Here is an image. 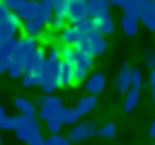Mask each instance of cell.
Here are the masks:
<instances>
[{
	"instance_id": "obj_1",
	"label": "cell",
	"mask_w": 155,
	"mask_h": 145,
	"mask_svg": "<svg viewBox=\"0 0 155 145\" xmlns=\"http://www.w3.org/2000/svg\"><path fill=\"white\" fill-rule=\"evenodd\" d=\"M61 41H53L41 60V68H39V87L46 92V94H53L61 82H58V75H61Z\"/></svg>"
},
{
	"instance_id": "obj_2",
	"label": "cell",
	"mask_w": 155,
	"mask_h": 145,
	"mask_svg": "<svg viewBox=\"0 0 155 145\" xmlns=\"http://www.w3.org/2000/svg\"><path fill=\"white\" fill-rule=\"evenodd\" d=\"M63 106H65V104H63L61 97H56V94H44V97L39 99L36 114H39L41 121H51V118H58V116H61Z\"/></svg>"
},
{
	"instance_id": "obj_3",
	"label": "cell",
	"mask_w": 155,
	"mask_h": 145,
	"mask_svg": "<svg viewBox=\"0 0 155 145\" xmlns=\"http://www.w3.org/2000/svg\"><path fill=\"white\" fill-rule=\"evenodd\" d=\"M15 133H17V138L22 140V143H29L34 135H39L41 133V126H39V121L34 118V116H17V128H15Z\"/></svg>"
},
{
	"instance_id": "obj_4",
	"label": "cell",
	"mask_w": 155,
	"mask_h": 145,
	"mask_svg": "<svg viewBox=\"0 0 155 145\" xmlns=\"http://www.w3.org/2000/svg\"><path fill=\"white\" fill-rule=\"evenodd\" d=\"M92 135H97V123L94 121H78L75 126H70L65 138H68V143L78 145V143H82V140H87Z\"/></svg>"
},
{
	"instance_id": "obj_5",
	"label": "cell",
	"mask_w": 155,
	"mask_h": 145,
	"mask_svg": "<svg viewBox=\"0 0 155 145\" xmlns=\"http://www.w3.org/2000/svg\"><path fill=\"white\" fill-rule=\"evenodd\" d=\"M22 27V19L15 14V12H7L2 19H0V41H5V39H12L15 34H17V29Z\"/></svg>"
},
{
	"instance_id": "obj_6",
	"label": "cell",
	"mask_w": 155,
	"mask_h": 145,
	"mask_svg": "<svg viewBox=\"0 0 155 145\" xmlns=\"http://www.w3.org/2000/svg\"><path fill=\"white\" fill-rule=\"evenodd\" d=\"M44 56H46V51H44L41 46L31 48V51H29V56L24 58V72H39V68H41V60H44Z\"/></svg>"
},
{
	"instance_id": "obj_7",
	"label": "cell",
	"mask_w": 155,
	"mask_h": 145,
	"mask_svg": "<svg viewBox=\"0 0 155 145\" xmlns=\"http://www.w3.org/2000/svg\"><path fill=\"white\" fill-rule=\"evenodd\" d=\"M85 85V89H87V94H92V97H97L104 87H107V77L102 75V72H92V75H87V80L82 82Z\"/></svg>"
},
{
	"instance_id": "obj_8",
	"label": "cell",
	"mask_w": 155,
	"mask_h": 145,
	"mask_svg": "<svg viewBox=\"0 0 155 145\" xmlns=\"http://www.w3.org/2000/svg\"><path fill=\"white\" fill-rule=\"evenodd\" d=\"M138 22H143V24H145V29L155 31V0H148L145 5H140Z\"/></svg>"
},
{
	"instance_id": "obj_9",
	"label": "cell",
	"mask_w": 155,
	"mask_h": 145,
	"mask_svg": "<svg viewBox=\"0 0 155 145\" xmlns=\"http://www.w3.org/2000/svg\"><path fill=\"white\" fill-rule=\"evenodd\" d=\"M85 17H87V10H85V0H70L65 19H68V22H73V24H78V22H80V19H85Z\"/></svg>"
},
{
	"instance_id": "obj_10",
	"label": "cell",
	"mask_w": 155,
	"mask_h": 145,
	"mask_svg": "<svg viewBox=\"0 0 155 145\" xmlns=\"http://www.w3.org/2000/svg\"><path fill=\"white\" fill-rule=\"evenodd\" d=\"M82 36H80V31H78V27L75 24H70V27H63L61 31H58V41H61V46H78V41H80Z\"/></svg>"
},
{
	"instance_id": "obj_11",
	"label": "cell",
	"mask_w": 155,
	"mask_h": 145,
	"mask_svg": "<svg viewBox=\"0 0 155 145\" xmlns=\"http://www.w3.org/2000/svg\"><path fill=\"white\" fill-rule=\"evenodd\" d=\"M36 12H39V0H22V5L15 10V14H17L22 22L36 17Z\"/></svg>"
},
{
	"instance_id": "obj_12",
	"label": "cell",
	"mask_w": 155,
	"mask_h": 145,
	"mask_svg": "<svg viewBox=\"0 0 155 145\" xmlns=\"http://www.w3.org/2000/svg\"><path fill=\"white\" fill-rule=\"evenodd\" d=\"M85 10H87L90 19H97V17L109 12V2L107 0H85Z\"/></svg>"
},
{
	"instance_id": "obj_13",
	"label": "cell",
	"mask_w": 155,
	"mask_h": 145,
	"mask_svg": "<svg viewBox=\"0 0 155 145\" xmlns=\"http://www.w3.org/2000/svg\"><path fill=\"white\" fill-rule=\"evenodd\" d=\"M22 27H24V36H34V39H39V36L46 31V22H44V19H39V17L27 19Z\"/></svg>"
},
{
	"instance_id": "obj_14",
	"label": "cell",
	"mask_w": 155,
	"mask_h": 145,
	"mask_svg": "<svg viewBox=\"0 0 155 145\" xmlns=\"http://www.w3.org/2000/svg\"><path fill=\"white\" fill-rule=\"evenodd\" d=\"M94 27H97V31H99L102 36H109V34L116 29V22H114V17L107 12V14H102V17L94 19Z\"/></svg>"
},
{
	"instance_id": "obj_15",
	"label": "cell",
	"mask_w": 155,
	"mask_h": 145,
	"mask_svg": "<svg viewBox=\"0 0 155 145\" xmlns=\"http://www.w3.org/2000/svg\"><path fill=\"white\" fill-rule=\"evenodd\" d=\"M94 106H97V97H92V94H85V97H80V99H78V104H75V111H78V114H80V118H82L85 114L94 111Z\"/></svg>"
},
{
	"instance_id": "obj_16",
	"label": "cell",
	"mask_w": 155,
	"mask_h": 145,
	"mask_svg": "<svg viewBox=\"0 0 155 145\" xmlns=\"http://www.w3.org/2000/svg\"><path fill=\"white\" fill-rule=\"evenodd\" d=\"M73 70H75V60H61V75H58V82L61 85H73Z\"/></svg>"
},
{
	"instance_id": "obj_17",
	"label": "cell",
	"mask_w": 155,
	"mask_h": 145,
	"mask_svg": "<svg viewBox=\"0 0 155 145\" xmlns=\"http://www.w3.org/2000/svg\"><path fill=\"white\" fill-rule=\"evenodd\" d=\"M114 85H116V89H119V92H124V94L131 89V68H128V65H124V68L119 70L116 82H114Z\"/></svg>"
},
{
	"instance_id": "obj_18",
	"label": "cell",
	"mask_w": 155,
	"mask_h": 145,
	"mask_svg": "<svg viewBox=\"0 0 155 145\" xmlns=\"http://www.w3.org/2000/svg\"><path fill=\"white\" fill-rule=\"evenodd\" d=\"M75 27H78V31H80V36H82V39H92L94 34H99V31H97V27H94V19H90V17L80 19Z\"/></svg>"
},
{
	"instance_id": "obj_19",
	"label": "cell",
	"mask_w": 155,
	"mask_h": 145,
	"mask_svg": "<svg viewBox=\"0 0 155 145\" xmlns=\"http://www.w3.org/2000/svg\"><path fill=\"white\" fill-rule=\"evenodd\" d=\"M58 121H61L63 126H75V123L80 121V114L75 111V106H63V111H61Z\"/></svg>"
},
{
	"instance_id": "obj_20",
	"label": "cell",
	"mask_w": 155,
	"mask_h": 145,
	"mask_svg": "<svg viewBox=\"0 0 155 145\" xmlns=\"http://www.w3.org/2000/svg\"><path fill=\"white\" fill-rule=\"evenodd\" d=\"M17 36H12V39H5V41H0V60H10V56L15 53V48H17Z\"/></svg>"
},
{
	"instance_id": "obj_21",
	"label": "cell",
	"mask_w": 155,
	"mask_h": 145,
	"mask_svg": "<svg viewBox=\"0 0 155 145\" xmlns=\"http://www.w3.org/2000/svg\"><path fill=\"white\" fill-rule=\"evenodd\" d=\"M138 102H140V89L131 87V89L126 92V99H124V111H133V109L138 106Z\"/></svg>"
},
{
	"instance_id": "obj_22",
	"label": "cell",
	"mask_w": 155,
	"mask_h": 145,
	"mask_svg": "<svg viewBox=\"0 0 155 145\" xmlns=\"http://www.w3.org/2000/svg\"><path fill=\"white\" fill-rule=\"evenodd\" d=\"M15 106H17V111H19L22 116H36V106H34L29 99H24V97H17V99H15Z\"/></svg>"
},
{
	"instance_id": "obj_23",
	"label": "cell",
	"mask_w": 155,
	"mask_h": 145,
	"mask_svg": "<svg viewBox=\"0 0 155 145\" xmlns=\"http://www.w3.org/2000/svg\"><path fill=\"white\" fill-rule=\"evenodd\" d=\"M119 7L124 10V14H126V17L138 19V14H140V5H138L136 0H119Z\"/></svg>"
},
{
	"instance_id": "obj_24",
	"label": "cell",
	"mask_w": 155,
	"mask_h": 145,
	"mask_svg": "<svg viewBox=\"0 0 155 145\" xmlns=\"http://www.w3.org/2000/svg\"><path fill=\"white\" fill-rule=\"evenodd\" d=\"M90 46H92V56H102V53L107 51V36L94 34V36L90 39Z\"/></svg>"
},
{
	"instance_id": "obj_25",
	"label": "cell",
	"mask_w": 155,
	"mask_h": 145,
	"mask_svg": "<svg viewBox=\"0 0 155 145\" xmlns=\"http://www.w3.org/2000/svg\"><path fill=\"white\" fill-rule=\"evenodd\" d=\"M121 29H124L126 36H136V31H138V19L124 14V17H121Z\"/></svg>"
},
{
	"instance_id": "obj_26",
	"label": "cell",
	"mask_w": 155,
	"mask_h": 145,
	"mask_svg": "<svg viewBox=\"0 0 155 145\" xmlns=\"http://www.w3.org/2000/svg\"><path fill=\"white\" fill-rule=\"evenodd\" d=\"M51 14H53V0H39V12H36V17L44 19V22H48Z\"/></svg>"
},
{
	"instance_id": "obj_27",
	"label": "cell",
	"mask_w": 155,
	"mask_h": 145,
	"mask_svg": "<svg viewBox=\"0 0 155 145\" xmlns=\"http://www.w3.org/2000/svg\"><path fill=\"white\" fill-rule=\"evenodd\" d=\"M46 27H48V29H53V31H61V29L65 27V19H63V17H58V14H51V17H48V22H46Z\"/></svg>"
},
{
	"instance_id": "obj_28",
	"label": "cell",
	"mask_w": 155,
	"mask_h": 145,
	"mask_svg": "<svg viewBox=\"0 0 155 145\" xmlns=\"http://www.w3.org/2000/svg\"><path fill=\"white\" fill-rule=\"evenodd\" d=\"M19 80L24 87H39V72H24Z\"/></svg>"
},
{
	"instance_id": "obj_29",
	"label": "cell",
	"mask_w": 155,
	"mask_h": 145,
	"mask_svg": "<svg viewBox=\"0 0 155 145\" xmlns=\"http://www.w3.org/2000/svg\"><path fill=\"white\" fill-rule=\"evenodd\" d=\"M17 128V116H2L0 118V130H15Z\"/></svg>"
},
{
	"instance_id": "obj_30",
	"label": "cell",
	"mask_w": 155,
	"mask_h": 145,
	"mask_svg": "<svg viewBox=\"0 0 155 145\" xmlns=\"http://www.w3.org/2000/svg\"><path fill=\"white\" fill-rule=\"evenodd\" d=\"M97 133H99L102 138H114V135H116V126L107 121L104 126H99V128H97Z\"/></svg>"
},
{
	"instance_id": "obj_31",
	"label": "cell",
	"mask_w": 155,
	"mask_h": 145,
	"mask_svg": "<svg viewBox=\"0 0 155 145\" xmlns=\"http://www.w3.org/2000/svg\"><path fill=\"white\" fill-rule=\"evenodd\" d=\"M44 145H68V138L61 135V133H53V135L44 138Z\"/></svg>"
},
{
	"instance_id": "obj_32",
	"label": "cell",
	"mask_w": 155,
	"mask_h": 145,
	"mask_svg": "<svg viewBox=\"0 0 155 145\" xmlns=\"http://www.w3.org/2000/svg\"><path fill=\"white\" fill-rule=\"evenodd\" d=\"M131 87H136V89L143 87V75H140V70H136V68H131Z\"/></svg>"
},
{
	"instance_id": "obj_33",
	"label": "cell",
	"mask_w": 155,
	"mask_h": 145,
	"mask_svg": "<svg viewBox=\"0 0 155 145\" xmlns=\"http://www.w3.org/2000/svg\"><path fill=\"white\" fill-rule=\"evenodd\" d=\"M46 126H48V135H53V133H61V128H63V123H61L58 118H51V121H46Z\"/></svg>"
},
{
	"instance_id": "obj_34",
	"label": "cell",
	"mask_w": 155,
	"mask_h": 145,
	"mask_svg": "<svg viewBox=\"0 0 155 145\" xmlns=\"http://www.w3.org/2000/svg\"><path fill=\"white\" fill-rule=\"evenodd\" d=\"M2 5H5V7L10 10V12H15V10H17L19 5H22V0H2Z\"/></svg>"
},
{
	"instance_id": "obj_35",
	"label": "cell",
	"mask_w": 155,
	"mask_h": 145,
	"mask_svg": "<svg viewBox=\"0 0 155 145\" xmlns=\"http://www.w3.org/2000/svg\"><path fill=\"white\" fill-rule=\"evenodd\" d=\"M145 65H155V51H145Z\"/></svg>"
},
{
	"instance_id": "obj_36",
	"label": "cell",
	"mask_w": 155,
	"mask_h": 145,
	"mask_svg": "<svg viewBox=\"0 0 155 145\" xmlns=\"http://www.w3.org/2000/svg\"><path fill=\"white\" fill-rule=\"evenodd\" d=\"M27 145H44V135H41V133H39V135H34V138H31Z\"/></svg>"
},
{
	"instance_id": "obj_37",
	"label": "cell",
	"mask_w": 155,
	"mask_h": 145,
	"mask_svg": "<svg viewBox=\"0 0 155 145\" xmlns=\"http://www.w3.org/2000/svg\"><path fill=\"white\" fill-rule=\"evenodd\" d=\"M148 82H150V87H153V89H155V65H153V68H150V80H148Z\"/></svg>"
},
{
	"instance_id": "obj_38",
	"label": "cell",
	"mask_w": 155,
	"mask_h": 145,
	"mask_svg": "<svg viewBox=\"0 0 155 145\" xmlns=\"http://www.w3.org/2000/svg\"><path fill=\"white\" fill-rule=\"evenodd\" d=\"M148 135L155 140V118H153V123H150V128H148Z\"/></svg>"
},
{
	"instance_id": "obj_39",
	"label": "cell",
	"mask_w": 155,
	"mask_h": 145,
	"mask_svg": "<svg viewBox=\"0 0 155 145\" xmlns=\"http://www.w3.org/2000/svg\"><path fill=\"white\" fill-rule=\"evenodd\" d=\"M7 65H10L7 60H0V72H7Z\"/></svg>"
},
{
	"instance_id": "obj_40",
	"label": "cell",
	"mask_w": 155,
	"mask_h": 145,
	"mask_svg": "<svg viewBox=\"0 0 155 145\" xmlns=\"http://www.w3.org/2000/svg\"><path fill=\"white\" fill-rule=\"evenodd\" d=\"M2 116H5V109H2V104H0V118H2Z\"/></svg>"
},
{
	"instance_id": "obj_41",
	"label": "cell",
	"mask_w": 155,
	"mask_h": 145,
	"mask_svg": "<svg viewBox=\"0 0 155 145\" xmlns=\"http://www.w3.org/2000/svg\"><path fill=\"white\" fill-rule=\"evenodd\" d=\"M107 2H109V5H119V0H107Z\"/></svg>"
},
{
	"instance_id": "obj_42",
	"label": "cell",
	"mask_w": 155,
	"mask_h": 145,
	"mask_svg": "<svg viewBox=\"0 0 155 145\" xmlns=\"http://www.w3.org/2000/svg\"><path fill=\"white\" fill-rule=\"evenodd\" d=\"M136 2H138V5H145V2H148V0H136Z\"/></svg>"
},
{
	"instance_id": "obj_43",
	"label": "cell",
	"mask_w": 155,
	"mask_h": 145,
	"mask_svg": "<svg viewBox=\"0 0 155 145\" xmlns=\"http://www.w3.org/2000/svg\"><path fill=\"white\" fill-rule=\"evenodd\" d=\"M153 104H155V89H153Z\"/></svg>"
},
{
	"instance_id": "obj_44",
	"label": "cell",
	"mask_w": 155,
	"mask_h": 145,
	"mask_svg": "<svg viewBox=\"0 0 155 145\" xmlns=\"http://www.w3.org/2000/svg\"><path fill=\"white\" fill-rule=\"evenodd\" d=\"M0 145H2V138H0Z\"/></svg>"
},
{
	"instance_id": "obj_45",
	"label": "cell",
	"mask_w": 155,
	"mask_h": 145,
	"mask_svg": "<svg viewBox=\"0 0 155 145\" xmlns=\"http://www.w3.org/2000/svg\"><path fill=\"white\" fill-rule=\"evenodd\" d=\"M68 145H73V143H68Z\"/></svg>"
}]
</instances>
